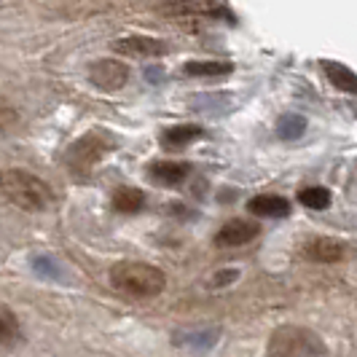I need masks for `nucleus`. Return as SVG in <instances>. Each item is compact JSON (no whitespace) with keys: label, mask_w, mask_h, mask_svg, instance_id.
<instances>
[{"label":"nucleus","mask_w":357,"mask_h":357,"mask_svg":"<svg viewBox=\"0 0 357 357\" xmlns=\"http://www.w3.org/2000/svg\"><path fill=\"white\" fill-rule=\"evenodd\" d=\"M0 194L24 213H43L54 204L52 185L27 169H0Z\"/></svg>","instance_id":"f257e3e1"},{"label":"nucleus","mask_w":357,"mask_h":357,"mask_svg":"<svg viewBox=\"0 0 357 357\" xmlns=\"http://www.w3.org/2000/svg\"><path fill=\"white\" fill-rule=\"evenodd\" d=\"M110 285L129 298H153L167 287V277L159 266L143 261H121L110 266Z\"/></svg>","instance_id":"f03ea898"},{"label":"nucleus","mask_w":357,"mask_h":357,"mask_svg":"<svg viewBox=\"0 0 357 357\" xmlns=\"http://www.w3.org/2000/svg\"><path fill=\"white\" fill-rule=\"evenodd\" d=\"M328 347L320 333L304 325H280L266 344V357H325Z\"/></svg>","instance_id":"7ed1b4c3"},{"label":"nucleus","mask_w":357,"mask_h":357,"mask_svg":"<svg viewBox=\"0 0 357 357\" xmlns=\"http://www.w3.org/2000/svg\"><path fill=\"white\" fill-rule=\"evenodd\" d=\"M113 137L107 132H86L84 137H78L65 153V167L70 169L75 178H89L91 172L100 167V161H105L113 153Z\"/></svg>","instance_id":"20e7f679"},{"label":"nucleus","mask_w":357,"mask_h":357,"mask_svg":"<svg viewBox=\"0 0 357 357\" xmlns=\"http://www.w3.org/2000/svg\"><path fill=\"white\" fill-rule=\"evenodd\" d=\"M89 81L102 91H119L129 81V65L121 59H94L89 65Z\"/></svg>","instance_id":"39448f33"},{"label":"nucleus","mask_w":357,"mask_h":357,"mask_svg":"<svg viewBox=\"0 0 357 357\" xmlns=\"http://www.w3.org/2000/svg\"><path fill=\"white\" fill-rule=\"evenodd\" d=\"M261 234V226L248 218H234L229 223H223L215 234V248H242L250 245L252 239Z\"/></svg>","instance_id":"423d86ee"},{"label":"nucleus","mask_w":357,"mask_h":357,"mask_svg":"<svg viewBox=\"0 0 357 357\" xmlns=\"http://www.w3.org/2000/svg\"><path fill=\"white\" fill-rule=\"evenodd\" d=\"M113 52L124 54V56H137V59H151V56L169 54V46L153 36H126L113 40Z\"/></svg>","instance_id":"0eeeda50"},{"label":"nucleus","mask_w":357,"mask_h":357,"mask_svg":"<svg viewBox=\"0 0 357 357\" xmlns=\"http://www.w3.org/2000/svg\"><path fill=\"white\" fill-rule=\"evenodd\" d=\"M344 242L333 236H312L301 245V255L312 264H339L344 261Z\"/></svg>","instance_id":"6e6552de"},{"label":"nucleus","mask_w":357,"mask_h":357,"mask_svg":"<svg viewBox=\"0 0 357 357\" xmlns=\"http://www.w3.org/2000/svg\"><path fill=\"white\" fill-rule=\"evenodd\" d=\"M204 137V129L197 124H175V126H167L161 129L159 135V145L164 151H183L188 148L191 143H197Z\"/></svg>","instance_id":"1a4fd4ad"},{"label":"nucleus","mask_w":357,"mask_h":357,"mask_svg":"<svg viewBox=\"0 0 357 357\" xmlns=\"http://www.w3.org/2000/svg\"><path fill=\"white\" fill-rule=\"evenodd\" d=\"M148 175L159 185H180L191 175V164H185V161H153L148 167Z\"/></svg>","instance_id":"9d476101"},{"label":"nucleus","mask_w":357,"mask_h":357,"mask_svg":"<svg viewBox=\"0 0 357 357\" xmlns=\"http://www.w3.org/2000/svg\"><path fill=\"white\" fill-rule=\"evenodd\" d=\"M248 213L255 218H287L290 215V202L285 197H274V194H261L248 202Z\"/></svg>","instance_id":"9b49d317"},{"label":"nucleus","mask_w":357,"mask_h":357,"mask_svg":"<svg viewBox=\"0 0 357 357\" xmlns=\"http://www.w3.org/2000/svg\"><path fill=\"white\" fill-rule=\"evenodd\" d=\"M110 204H113L116 213L135 215L145 207V194L140 188H135V185H119L113 191V197H110Z\"/></svg>","instance_id":"f8f14e48"},{"label":"nucleus","mask_w":357,"mask_h":357,"mask_svg":"<svg viewBox=\"0 0 357 357\" xmlns=\"http://www.w3.org/2000/svg\"><path fill=\"white\" fill-rule=\"evenodd\" d=\"M322 70H325V75H328V81L336 86V89L347 91V94H355V73L349 70V68H344V65H339V62H331V59H325L322 62Z\"/></svg>","instance_id":"ddd939ff"},{"label":"nucleus","mask_w":357,"mask_h":357,"mask_svg":"<svg viewBox=\"0 0 357 357\" xmlns=\"http://www.w3.org/2000/svg\"><path fill=\"white\" fill-rule=\"evenodd\" d=\"M234 70L231 62H223V59H194V62H185L183 73L185 75H229Z\"/></svg>","instance_id":"4468645a"},{"label":"nucleus","mask_w":357,"mask_h":357,"mask_svg":"<svg viewBox=\"0 0 357 357\" xmlns=\"http://www.w3.org/2000/svg\"><path fill=\"white\" fill-rule=\"evenodd\" d=\"M19 333H22L19 317L8 306L0 304V349H6V347H11L14 341H19Z\"/></svg>","instance_id":"2eb2a0df"},{"label":"nucleus","mask_w":357,"mask_h":357,"mask_svg":"<svg viewBox=\"0 0 357 357\" xmlns=\"http://www.w3.org/2000/svg\"><path fill=\"white\" fill-rule=\"evenodd\" d=\"M274 132H277L280 140H287V143H290V140H298L306 132V119L298 116V113H285V116L277 121V129H274Z\"/></svg>","instance_id":"dca6fc26"},{"label":"nucleus","mask_w":357,"mask_h":357,"mask_svg":"<svg viewBox=\"0 0 357 357\" xmlns=\"http://www.w3.org/2000/svg\"><path fill=\"white\" fill-rule=\"evenodd\" d=\"M298 202H301L304 207H309V210H328L333 197H331V191H328L325 185H309V188H304V191L298 194Z\"/></svg>","instance_id":"f3484780"},{"label":"nucleus","mask_w":357,"mask_h":357,"mask_svg":"<svg viewBox=\"0 0 357 357\" xmlns=\"http://www.w3.org/2000/svg\"><path fill=\"white\" fill-rule=\"evenodd\" d=\"M19 126V113L8 102H0V137L3 135H11Z\"/></svg>","instance_id":"a211bd4d"}]
</instances>
